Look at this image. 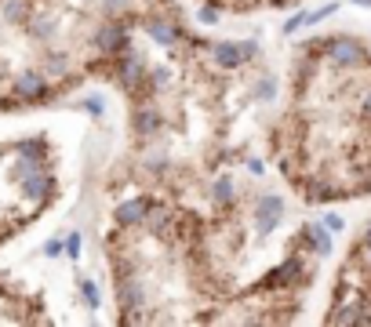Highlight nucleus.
Segmentation results:
<instances>
[{
    "label": "nucleus",
    "instance_id": "2",
    "mask_svg": "<svg viewBox=\"0 0 371 327\" xmlns=\"http://www.w3.org/2000/svg\"><path fill=\"white\" fill-rule=\"evenodd\" d=\"M175 15L171 0H0V109L117 73L135 37Z\"/></svg>",
    "mask_w": 371,
    "mask_h": 327
},
{
    "label": "nucleus",
    "instance_id": "3",
    "mask_svg": "<svg viewBox=\"0 0 371 327\" xmlns=\"http://www.w3.org/2000/svg\"><path fill=\"white\" fill-rule=\"evenodd\" d=\"M211 8H222V11H237V15H248V11H258V8H280L288 0H208Z\"/></svg>",
    "mask_w": 371,
    "mask_h": 327
},
{
    "label": "nucleus",
    "instance_id": "1",
    "mask_svg": "<svg viewBox=\"0 0 371 327\" xmlns=\"http://www.w3.org/2000/svg\"><path fill=\"white\" fill-rule=\"evenodd\" d=\"M270 153L306 204L371 193V55L360 40H306Z\"/></svg>",
    "mask_w": 371,
    "mask_h": 327
}]
</instances>
